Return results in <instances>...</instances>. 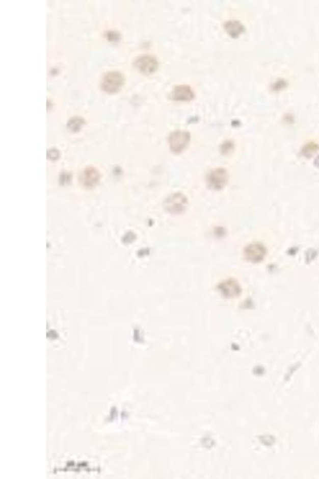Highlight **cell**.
Here are the masks:
<instances>
[{
    "mask_svg": "<svg viewBox=\"0 0 319 479\" xmlns=\"http://www.w3.org/2000/svg\"><path fill=\"white\" fill-rule=\"evenodd\" d=\"M125 84V77L119 71H110L103 75L101 81V89L107 94L118 93Z\"/></svg>",
    "mask_w": 319,
    "mask_h": 479,
    "instance_id": "6da1fadb",
    "label": "cell"
},
{
    "mask_svg": "<svg viewBox=\"0 0 319 479\" xmlns=\"http://www.w3.org/2000/svg\"><path fill=\"white\" fill-rule=\"evenodd\" d=\"M191 141V134L189 131H173L169 134L168 142L169 148L172 152L175 154H180L187 148L188 145Z\"/></svg>",
    "mask_w": 319,
    "mask_h": 479,
    "instance_id": "7a4b0ae2",
    "label": "cell"
},
{
    "mask_svg": "<svg viewBox=\"0 0 319 479\" xmlns=\"http://www.w3.org/2000/svg\"><path fill=\"white\" fill-rule=\"evenodd\" d=\"M134 66L138 72L144 75H150L158 70L159 63L157 59L152 55H142L135 59Z\"/></svg>",
    "mask_w": 319,
    "mask_h": 479,
    "instance_id": "3957f363",
    "label": "cell"
},
{
    "mask_svg": "<svg viewBox=\"0 0 319 479\" xmlns=\"http://www.w3.org/2000/svg\"><path fill=\"white\" fill-rule=\"evenodd\" d=\"M208 184L212 189L220 190L225 187L228 182V173L224 168L212 169L207 178Z\"/></svg>",
    "mask_w": 319,
    "mask_h": 479,
    "instance_id": "277c9868",
    "label": "cell"
},
{
    "mask_svg": "<svg viewBox=\"0 0 319 479\" xmlns=\"http://www.w3.org/2000/svg\"><path fill=\"white\" fill-rule=\"evenodd\" d=\"M175 102H190L195 98V91L189 85H177L169 95Z\"/></svg>",
    "mask_w": 319,
    "mask_h": 479,
    "instance_id": "5b68a950",
    "label": "cell"
},
{
    "mask_svg": "<svg viewBox=\"0 0 319 479\" xmlns=\"http://www.w3.org/2000/svg\"><path fill=\"white\" fill-rule=\"evenodd\" d=\"M267 250L260 244H251L244 249V257L247 261L252 263H259L264 259Z\"/></svg>",
    "mask_w": 319,
    "mask_h": 479,
    "instance_id": "8992f818",
    "label": "cell"
},
{
    "mask_svg": "<svg viewBox=\"0 0 319 479\" xmlns=\"http://www.w3.org/2000/svg\"><path fill=\"white\" fill-rule=\"evenodd\" d=\"M224 31L232 39H238L245 32V27L242 22L237 20H229L224 22Z\"/></svg>",
    "mask_w": 319,
    "mask_h": 479,
    "instance_id": "52a82bcc",
    "label": "cell"
},
{
    "mask_svg": "<svg viewBox=\"0 0 319 479\" xmlns=\"http://www.w3.org/2000/svg\"><path fill=\"white\" fill-rule=\"evenodd\" d=\"M220 288L223 292L229 295H237L241 292L240 285L235 280H228L220 284Z\"/></svg>",
    "mask_w": 319,
    "mask_h": 479,
    "instance_id": "ba28073f",
    "label": "cell"
},
{
    "mask_svg": "<svg viewBox=\"0 0 319 479\" xmlns=\"http://www.w3.org/2000/svg\"><path fill=\"white\" fill-rule=\"evenodd\" d=\"M82 178H83V182H84L85 184L91 185V184L96 183V182L98 181V179H99V173H98V171H97V169H95V168L88 167L87 168V169H85V170L83 171Z\"/></svg>",
    "mask_w": 319,
    "mask_h": 479,
    "instance_id": "9c48e42d",
    "label": "cell"
},
{
    "mask_svg": "<svg viewBox=\"0 0 319 479\" xmlns=\"http://www.w3.org/2000/svg\"><path fill=\"white\" fill-rule=\"evenodd\" d=\"M85 124H86V121H85L84 118L79 117V116H76V117H73L69 120L68 122H67V129L73 133L79 132L81 131V129L84 127Z\"/></svg>",
    "mask_w": 319,
    "mask_h": 479,
    "instance_id": "30bf717a",
    "label": "cell"
},
{
    "mask_svg": "<svg viewBox=\"0 0 319 479\" xmlns=\"http://www.w3.org/2000/svg\"><path fill=\"white\" fill-rule=\"evenodd\" d=\"M319 149V145L317 143L311 142L306 144L302 149V155L306 158H310L312 155L315 154Z\"/></svg>",
    "mask_w": 319,
    "mask_h": 479,
    "instance_id": "8fae6325",
    "label": "cell"
},
{
    "mask_svg": "<svg viewBox=\"0 0 319 479\" xmlns=\"http://www.w3.org/2000/svg\"><path fill=\"white\" fill-rule=\"evenodd\" d=\"M105 37H107V40L111 42H118L121 39L120 34L115 31H109L105 33Z\"/></svg>",
    "mask_w": 319,
    "mask_h": 479,
    "instance_id": "7c38bea8",
    "label": "cell"
},
{
    "mask_svg": "<svg viewBox=\"0 0 319 479\" xmlns=\"http://www.w3.org/2000/svg\"><path fill=\"white\" fill-rule=\"evenodd\" d=\"M234 143L231 141H226L224 143L221 145V151L224 155H228L234 149Z\"/></svg>",
    "mask_w": 319,
    "mask_h": 479,
    "instance_id": "4fadbf2b",
    "label": "cell"
},
{
    "mask_svg": "<svg viewBox=\"0 0 319 479\" xmlns=\"http://www.w3.org/2000/svg\"><path fill=\"white\" fill-rule=\"evenodd\" d=\"M286 87H287V82L284 79H279L277 82H275L272 88L275 91H279L286 88Z\"/></svg>",
    "mask_w": 319,
    "mask_h": 479,
    "instance_id": "5bb4252c",
    "label": "cell"
},
{
    "mask_svg": "<svg viewBox=\"0 0 319 479\" xmlns=\"http://www.w3.org/2000/svg\"><path fill=\"white\" fill-rule=\"evenodd\" d=\"M47 155L49 158H52V159H53L54 158H59V151L55 149H49Z\"/></svg>",
    "mask_w": 319,
    "mask_h": 479,
    "instance_id": "9a60e30c",
    "label": "cell"
}]
</instances>
